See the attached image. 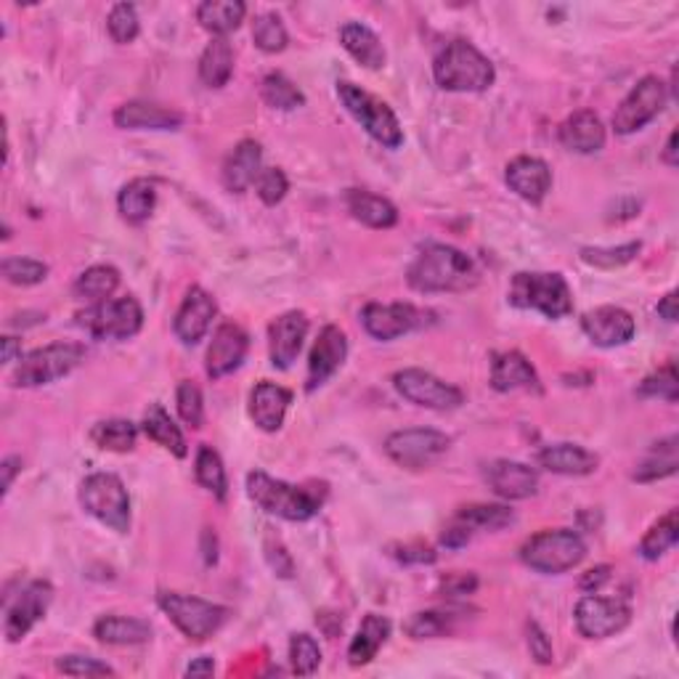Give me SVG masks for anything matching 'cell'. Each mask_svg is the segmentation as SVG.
<instances>
[{"instance_id":"cell-1","label":"cell","mask_w":679,"mask_h":679,"mask_svg":"<svg viewBox=\"0 0 679 679\" xmlns=\"http://www.w3.org/2000/svg\"><path fill=\"white\" fill-rule=\"evenodd\" d=\"M414 292H464L478 284V268L470 255L451 244H425L407 271Z\"/></svg>"},{"instance_id":"cell-2","label":"cell","mask_w":679,"mask_h":679,"mask_svg":"<svg viewBox=\"0 0 679 679\" xmlns=\"http://www.w3.org/2000/svg\"><path fill=\"white\" fill-rule=\"evenodd\" d=\"M247 494L268 516L303 523L322 510L324 499H327V486L324 483L322 486H292L287 481L271 478L263 470H255L247 475Z\"/></svg>"},{"instance_id":"cell-3","label":"cell","mask_w":679,"mask_h":679,"mask_svg":"<svg viewBox=\"0 0 679 679\" xmlns=\"http://www.w3.org/2000/svg\"><path fill=\"white\" fill-rule=\"evenodd\" d=\"M433 77L438 88L454 94H483L497 81L492 59L483 57L478 48L468 40H451L438 51L433 61Z\"/></svg>"},{"instance_id":"cell-4","label":"cell","mask_w":679,"mask_h":679,"mask_svg":"<svg viewBox=\"0 0 679 679\" xmlns=\"http://www.w3.org/2000/svg\"><path fill=\"white\" fill-rule=\"evenodd\" d=\"M510 303L520 311H539L547 319H562L573 311V295L560 274L520 271L510 281Z\"/></svg>"},{"instance_id":"cell-5","label":"cell","mask_w":679,"mask_h":679,"mask_svg":"<svg viewBox=\"0 0 679 679\" xmlns=\"http://www.w3.org/2000/svg\"><path fill=\"white\" fill-rule=\"evenodd\" d=\"M586 558V544L577 531L571 529H549L531 536L520 547V560L536 573L558 577V573L571 571Z\"/></svg>"},{"instance_id":"cell-6","label":"cell","mask_w":679,"mask_h":679,"mask_svg":"<svg viewBox=\"0 0 679 679\" xmlns=\"http://www.w3.org/2000/svg\"><path fill=\"white\" fill-rule=\"evenodd\" d=\"M338 96L342 107L348 109V114H351L372 138L380 141L388 149H399L403 144V128L388 104L377 99V96H372L369 90L359 88L356 83L348 81L338 83Z\"/></svg>"},{"instance_id":"cell-7","label":"cell","mask_w":679,"mask_h":679,"mask_svg":"<svg viewBox=\"0 0 679 679\" xmlns=\"http://www.w3.org/2000/svg\"><path fill=\"white\" fill-rule=\"evenodd\" d=\"M81 505L88 516L112 529L114 534H128L131 529V497L114 473H94L81 483Z\"/></svg>"},{"instance_id":"cell-8","label":"cell","mask_w":679,"mask_h":679,"mask_svg":"<svg viewBox=\"0 0 679 679\" xmlns=\"http://www.w3.org/2000/svg\"><path fill=\"white\" fill-rule=\"evenodd\" d=\"M85 345L83 342H51V345L38 348V351L27 353L20 361L14 372L16 388H40V385H51L70 375L72 369L83 364Z\"/></svg>"},{"instance_id":"cell-9","label":"cell","mask_w":679,"mask_h":679,"mask_svg":"<svg viewBox=\"0 0 679 679\" xmlns=\"http://www.w3.org/2000/svg\"><path fill=\"white\" fill-rule=\"evenodd\" d=\"M77 324L96 340H131L144 327V308L133 295L104 300L77 314Z\"/></svg>"},{"instance_id":"cell-10","label":"cell","mask_w":679,"mask_h":679,"mask_svg":"<svg viewBox=\"0 0 679 679\" xmlns=\"http://www.w3.org/2000/svg\"><path fill=\"white\" fill-rule=\"evenodd\" d=\"M157 603H160L165 616H168V619L194 642L213 638V634L223 627L226 619H229V610H226L223 605L210 603V599L202 597L179 595V592H162V595L157 597Z\"/></svg>"},{"instance_id":"cell-11","label":"cell","mask_w":679,"mask_h":679,"mask_svg":"<svg viewBox=\"0 0 679 679\" xmlns=\"http://www.w3.org/2000/svg\"><path fill=\"white\" fill-rule=\"evenodd\" d=\"M451 438L433 427H409L385 438V451L396 464L407 470L433 468L449 451Z\"/></svg>"},{"instance_id":"cell-12","label":"cell","mask_w":679,"mask_h":679,"mask_svg":"<svg viewBox=\"0 0 679 679\" xmlns=\"http://www.w3.org/2000/svg\"><path fill=\"white\" fill-rule=\"evenodd\" d=\"M666 107V83L656 75H647L629 90L614 112V131L619 136H632L651 120H656Z\"/></svg>"},{"instance_id":"cell-13","label":"cell","mask_w":679,"mask_h":679,"mask_svg":"<svg viewBox=\"0 0 679 679\" xmlns=\"http://www.w3.org/2000/svg\"><path fill=\"white\" fill-rule=\"evenodd\" d=\"M393 388L407 399L409 403L422 409H436V412H446V409H457L464 403V393L454 385L444 383L440 377L431 375L425 369H401L393 375Z\"/></svg>"},{"instance_id":"cell-14","label":"cell","mask_w":679,"mask_h":679,"mask_svg":"<svg viewBox=\"0 0 679 679\" xmlns=\"http://www.w3.org/2000/svg\"><path fill=\"white\" fill-rule=\"evenodd\" d=\"M573 619H577V629L584 638L605 640L629 627L632 608L623 599L586 595L579 599L577 610H573Z\"/></svg>"},{"instance_id":"cell-15","label":"cell","mask_w":679,"mask_h":679,"mask_svg":"<svg viewBox=\"0 0 679 679\" xmlns=\"http://www.w3.org/2000/svg\"><path fill=\"white\" fill-rule=\"evenodd\" d=\"M53 603V586L48 581L35 579L16 595L5 603V621L3 634L9 642H20L29 634V629L48 614Z\"/></svg>"},{"instance_id":"cell-16","label":"cell","mask_w":679,"mask_h":679,"mask_svg":"<svg viewBox=\"0 0 679 679\" xmlns=\"http://www.w3.org/2000/svg\"><path fill=\"white\" fill-rule=\"evenodd\" d=\"M422 314L412 303H366L361 324L375 340L390 342L420 327Z\"/></svg>"},{"instance_id":"cell-17","label":"cell","mask_w":679,"mask_h":679,"mask_svg":"<svg viewBox=\"0 0 679 679\" xmlns=\"http://www.w3.org/2000/svg\"><path fill=\"white\" fill-rule=\"evenodd\" d=\"M581 329L597 348H619L634 338L638 324H634L632 314L619 305H599V308L586 311L581 316Z\"/></svg>"},{"instance_id":"cell-18","label":"cell","mask_w":679,"mask_h":679,"mask_svg":"<svg viewBox=\"0 0 679 679\" xmlns=\"http://www.w3.org/2000/svg\"><path fill=\"white\" fill-rule=\"evenodd\" d=\"M308 316L303 311H287L279 319L271 322L268 327V353H271V364L277 369H290L295 364L303 342L308 338Z\"/></svg>"},{"instance_id":"cell-19","label":"cell","mask_w":679,"mask_h":679,"mask_svg":"<svg viewBox=\"0 0 679 679\" xmlns=\"http://www.w3.org/2000/svg\"><path fill=\"white\" fill-rule=\"evenodd\" d=\"M218 314V305L216 298L210 295L207 290L202 287H192L183 298L181 308L175 311V319H173V332L183 345H197V342L210 332V324L216 319Z\"/></svg>"},{"instance_id":"cell-20","label":"cell","mask_w":679,"mask_h":679,"mask_svg":"<svg viewBox=\"0 0 679 679\" xmlns=\"http://www.w3.org/2000/svg\"><path fill=\"white\" fill-rule=\"evenodd\" d=\"M348 338L340 327L329 324L319 332V340L314 342V351L308 356V377H305V390L314 393L319 390L335 372L345 364Z\"/></svg>"},{"instance_id":"cell-21","label":"cell","mask_w":679,"mask_h":679,"mask_svg":"<svg viewBox=\"0 0 679 679\" xmlns=\"http://www.w3.org/2000/svg\"><path fill=\"white\" fill-rule=\"evenodd\" d=\"M247 348L250 338L240 324H220L216 335H213L210 348H207V375L213 380L229 377L231 372H237L242 366L244 356H247Z\"/></svg>"},{"instance_id":"cell-22","label":"cell","mask_w":679,"mask_h":679,"mask_svg":"<svg viewBox=\"0 0 679 679\" xmlns=\"http://www.w3.org/2000/svg\"><path fill=\"white\" fill-rule=\"evenodd\" d=\"M486 481L497 497L510 501L534 497L536 488H539V473L529 468V464L512 460H497L488 464Z\"/></svg>"},{"instance_id":"cell-23","label":"cell","mask_w":679,"mask_h":679,"mask_svg":"<svg viewBox=\"0 0 679 679\" xmlns=\"http://www.w3.org/2000/svg\"><path fill=\"white\" fill-rule=\"evenodd\" d=\"M505 181L520 199L539 205L553 189V170L539 157H516L505 170Z\"/></svg>"},{"instance_id":"cell-24","label":"cell","mask_w":679,"mask_h":679,"mask_svg":"<svg viewBox=\"0 0 679 679\" xmlns=\"http://www.w3.org/2000/svg\"><path fill=\"white\" fill-rule=\"evenodd\" d=\"M492 388L497 393H512V390H534L542 393L539 375L531 361L520 351H501L492 356Z\"/></svg>"},{"instance_id":"cell-25","label":"cell","mask_w":679,"mask_h":679,"mask_svg":"<svg viewBox=\"0 0 679 679\" xmlns=\"http://www.w3.org/2000/svg\"><path fill=\"white\" fill-rule=\"evenodd\" d=\"M292 403V393L277 383L263 380L250 393V417L263 433H277L284 425L287 409Z\"/></svg>"},{"instance_id":"cell-26","label":"cell","mask_w":679,"mask_h":679,"mask_svg":"<svg viewBox=\"0 0 679 679\" xmlns=\"http://www.w3.org/2000/svg\"><path fill=\"white\" fill-rule=\"evenodd\" d=\"M114 125L122 131H175L183 125V118L160 104L128 101L114 112Z\"/></svg>"},{"instance_id":"cell-27","label":"cell","mask_w":679,"mask_h":679,"mask_svg":"<svg viewBox=\"0 0 679 679\" xmlns=\"http://www.w3.org/2000/svg\"><path fill=\"white\" fill-rule=\"evenodd\" d=\"M263 170V149L258 141L247 138L242 141V144L234 146V151H231L229 157H226L223 162V186L229 189V192L234 194H242L247 192L250 186H253L255 181H258Z\"/></svg>"},{"instance_id":"cell-28","label":"cell","mask_w":679,"mask_h":679,"mask_svg":"<svg viewBox=\"0 0 679 679\" xmlns=\"http://www.w3.org/2000/svg\"><path fill=\"white\" fill-rule=\"evenodd\" d=\"M560 144L579 155H595L605 146V125L592 109H579L560 125Z\"/></svg>"},{"instance_id":"cell-29","label":"cell","mask_w":679,"mask_h":679,"mask_svg":"<svg viewBox=\"0 0 679 679\" xmlns=\"http://www.w3.org/2000/svg\"><path fill=\"white\" fill-rule=\"evenodd\" d=\"M348 213L359 220V223L369 226V229H393L399 223V210L390 199L380 197V194L364 192V189H351L345 194Z\"/></svg>"},{"instance_id":"cell-30","label":"cell","mask_w":679,"mask_h":679,"mask_svg":"<svg viewBox=\"0 0 679 679\" xmlns=\"http://www.w3.org/2000/svg\"><path fill=\"white\" fill-rule=\"evenodd\" d=\"M539 464L558 475H590L597 470L599 457L579 444H555L539 451Z\"/></svg>"},{"instance_id":"cell-31","label":"cell","mask_w":679,"mask_h":679,"mask_svg":"<svg viewBox=\"0 0 679 679\" xmlns=\"http://www.w3.org/2000/svg\"><path fill=\"white\" fill-rule=\"evenodd\" d=\"M340 43L364 70H383L385 66V48L383 40L377 38L375 29H369L361 22H345L340 27Z\"/></svg>"},{"instance_id":"cell-32","label":"cell","mask_w":679,"mask_h":679,"mask_svg":"<svg viewBox=\"0 0 679 679\" xmlns=\"http://www.w3.org/2000/svg\"><path fill=\"white\" fill-rule=\"evenodd\" d=\"M151 623L133 616H101L94 623V638L104 645H144L151 640Z\"/></svg>"},{"instance_id":"cell-33","label":"cell","mask_w":679,"mask_h":679,"mask_svg":"<svg viewBox=\"0 0 679 679\" xmlns=\"http://www.w3.org/2000/svg\"><path fill=\"white\" fill-rule=\"evenodd\" d=\"M157 205V186L149 179H133L120 189L118 210L128 223L141 226L151 218Z\"/></svg>"},{"instance_id":"cell-34","label":"cell","mask_w":679,"mask_h":679,"mask_svg":"<svg viewBox=\"0 0 679 679\" xmlns=\"http://www.w3.org/2000/svg\"><path fill=\"white\" fill-rule=\"evenodd\" d=\"M390 638V621L385 616L369 614L364 621H361L356 638L351 640V647H348V660L351 666H366L372 658L380 653V647Z\"/></svg>"},{"instance_id":"cell-35","label":"cell","mask_w":679,"mask_h":679,"mask_svg":"<svg viewBox=\"0 0 679 679\" xmlns=\"http://www.w3.org/2000/svg\"><path fill=\"white\" fill-rule=\"evenodd\" d=\"M141 427H144V433L155 440V444H160L162 449H168L170 454L179 457V460H183V457L189 454V446H186V438H183L181 427L170 420V414L165 412L160 403H149V409L144 412V422H141Z\"/></svg>"},{"instance_id":"cell-36","label":"cell","mask_w":679,"mask_h":679,"mask_svg":"<svg viewBox=\"0 0 679 679\" xmlns=\"http://www.w3.org/2000/svg\"><path fill=\"white\" fill-rule=\"evenodd\" d=\"M244 14H247V5L240 0H205L197 9L199 24L216 38H226L229 33L240 29Z\"/></svg>"},{"instance_id":"cell-37","label":"cell","mask_w":679,"mask_h":679,"mask_svg":"<svg viewBox=\"0 0 679 679\" xmlns=\"http://www.w3.org/2000/svg\"><path fill=\"white\" fill-rule=\"evenodd\" d=\"M231 75H234V51L226 38H213L199 57V81L207 88H223Z\"/></svg>"},{"instance_id":"cell-38","label":"cell","mask_w":679,"mask_h":679,"mask_svg":"<svg viewBox=\"0 0 679 679\" xmlns=\"http://www.w3.org/2000/svg\"><path fill=\"white\" fill-rule=\"evenodd\" d=\"M677 436H669L658 444H653V449L647 451V457L638 464L634 470V481L640 483H653L660 478H669V475L677 473L679 468V454H677Z\"/></svg>"},{"instance_id":"cell-39","label":"cell","mask_w":679,"mask_h":679,"mask_svg":"<svg viewBox=\"0 0 679 679\" xmlns=\"http://www.w3.org/2000/svg\"><path fill=\"white\" fill-rule=\"evenodd\" d=\"M120 287V271L114 266H90L77 277L75 295L90 303H104Z\"/></svg>"},{"instance_id":"cell-40","label":"cell","mask_w":679,"mask_h":679,"mask_svg":"<svg viewBox=\"0 0 679 679\" xmlns=\"http://www.w3.org/2000/svg\"><path fill=\"white\" fill-rule=\"evenodd\" d=\"M90 440L104 451H118V454H125V451L136 449L138 440V427L133 425L131 420H107L99 422V425L90 431Z\"/></svg>"},{"instance_id":"cell-41","label":"cell","mask_w":679,"mask_h":679,"mask_svg":"<svg viewBox=\"0 0 679 679\" xmlns=\"http://www.w3.org/2000/svg\"><path fill=\"white\" fill-rule=\"evenodd\" d=\"M677 539H679V516H677V510H671V512H666L658 523H653L651 531L642 536L640 555L645 560L664 558V555L675 547Z\"/></svg>"},{"instance_id":"cell-42","label":"cell","mask_w":679,"mask_h":679,"mask_svg":"<svg viewBox=\"0 0 679 679\" xmlns=\"http://www.w3.org/2000/svg\"><path fill=\"white\" fill-rule=\"evenodd\" d=\"M454 520H460L464 529L475 531H499L516 520V512L505 505H468L457 512Z\"/></svg>"},{"instance_id":"cell-43","label":"cell","mask_w":679,"mask_h":679,"mask_svg":"<svg viewBox=\"0 0 679 679\" xmlns=\"http://www.w3.org/2000/svg\"><path fill=\"white\" fill-rule=\"evenodd\" d=\"M194 475H197L199 486L207 488L213 497L226 499V492H229V478H226V468L213 446H207V444L199 446L197 462H194Z\"/></svg>"},{"instance_id":"cell-44","label":"cell","mask_w":679,"mask_h":679,"mask_svg":"<svg viewBox=\"0 0 679 679\" xmlns=\"http://www.w3.org/2000/svg\"><path fill=\"white\" fill-rule=\"evenodd\" d=\"M260 94H263V101H266L268 107L281 109V112H292V109L303 107L305 104L303 90H300L298 85L290 81V77L281 75V72H271V75L263 77Z\"/></svg>"},{"instance_id":"cell-45","label":"cell","mask_w":679,"mask_h":679,"mask_svg":"<svg viewBox=\"0 0 679 679\" xmlns=\"http://www.w3.org/2000/svg\"><path fill=\"white\" fill-rule=\"evenodd\" d=\"M640 399H658L666 403H677L679 399V377L675 361H669L666 366H660L658 372L647 375L645 380L638 385Z\"/></svg>"},{"instance_id":"cell-46","label":"cell","mask_w":679,"mask_h":679,"mask_svg":"<svg viewBox=\"0 0 679 679\" xmlns=\"http://www.w3.org/2000/svg\"><path fill=\"white\" fill-rule=\"evenodd\" d=\"M642 244L640 242H629V244H619V247H584L581 250V260L586 266H595V268H605V271H614V268L627 266L640 255Z\"/></svg>"},{"instance_id":"cell-47","label":"cell","mask_w":679,"mask_h":679,"mask_svg":"<svg viewBox=\"0 0 679 679\" xmlns=\"http://www.w3.org/2000/svg\"><path fill=\"white\" fill-rule=\"evenodd\" d=\"M253 40L263 53H279L287 48L290 35H287V27L279 14H260L253 22Z\"/></svg>"},{"instance_id":"cell-48","label":"cell","mask_w":679,"mask_h":679,"mask_svg":"<svg viewBox=\"0 0 679 679\" xmlns=\"http://www.w3.org/2000/svg\"><path fill=\"white\" fill-rule=\"evenodd\" d=\"M290 664L300 677H311L322 666V647L311 634H292Z\"/></svg>"},{"instance_id":"cell-49","label":"cell","mask_w":679,"mask_h":679,"mask_svg":"<svg viewBox=\"0 0 679 679\" xmlns=\"http://www.w3.org/2000/svg\"><path fill=\"white\" fill-rule=\"evenodd\" d=\"M107 29H109V38H112L114 43H120V46L136 40L138 29H141L136 5H131V3L112 5V11H109V20H107Z\"/></svg>"},{"instance_id":"cell-50","label":"cell","mask_w":679,"mask_h":679,"mask_svg":"<svg viewBox=\"0 0 679 679\" xmlns=\"http://www.w3.org/2000/svg\"><path fill=\"white\" fill-rule=\"evenodd\" d=\"M0 271H3L5 281L20 284V287L40 284V281H46L48 277L46 263L35 260V258H5L3 266H0Z\"/></svg>"},{"instance_id":"cell-51","label":"cell","mask_w":679,"mask_h":679,"mask_svg":"<svg viewBox=\"0 0 679 679\" xmlns=\"http://www.w3.org/2000/svg\"><path fill=\"white\" fill-rule=\"evenodd\" d=\"M175 407H179L181 420L186 422L192 431H199L205 422V401H202V390L192 380H183L175 390Z\"/></svg>"},{"instance_id":"cell-52","label":"cell","mask_w":679,"mask_h":679,"mask_svg":"<svg viewBox=\"0 0 679 679\" xmlns=\"http://www.w3.org/2000/svg\"><path fill=\"white\" fill-rule=\"evenodd\" d=\"M449 614H440V610H422V614H414L412 619L403 623L407 634L412 640H433L440 638L444 632H449Z\"/></svg>"},{"instance_id":"cell-53","label":"cell","mask_w":679,"mask_h":679,"mask_svg":"<svg viewBox=\"0 0 679 679\" xmlns=\"http://www.w3.org/2000/svg\"><path fill=\"white\" fill-rule=\"evenodd\" d=\"M255 192H258L263 205H268V207L279 205V202L287 197V192H290V181H287L284 170L263 168L258 181H255Z\"/></svg>"},{"instance_id":"cell-54","label":"cell","mask_w":679,"mask_h":679,"mask_svg":"<svg viewBox=\"0 0 679 679\" xmlns=\"http://www.w3.org/2000/svg\"><path fill=\"white\" fill-rule=\"evenodd\" d=\"M57 669L70 677H112L114 669L99 658L88 656H64L57 660Z\"/></svg>"},{"instance_id":"cell-55","label":"cell","mask_w":679,"mask_h":679,"mask_svg":"<svg viewBox=\"0 0 679 679\" xmlns=\"http://www.w3.org/2000/svg\"><path fill=\"white\" fill-rule=\"evenodd\" d=\"M525 634H529V638H525V640H529L531 658H534L536 664H542V666L553 664V658H555L553 642H549L547 632H544L539 623H536V621H529V627H525Z\"/></svg>"},{"instance_id":"cell-56","label":"cell","mask_w":679,"mask_h":679,"mask_svg":"<svg viewBox=\"0 0 679 679\" xmlns=\"http://www.w3.org/2000/svg\"><path fill=\"white\" fill-rule=\"evenodd\" d=\"M393 558L399 562H417V566H431L436 562V549L427 547V544H403V547H393Z\"/></svg>"},{"instance_id":"cell-57","label":"cell","mask_w":679,"mask_h":679,"mask_svg":"<svg viewBox=\"0 0 679 679\" xmlns=\"http://www.w3.org/2000/svg\"><path fill=\"white\" fill-rule=\"evenodd\" d=\"M475 586H478V579L473 573H449V577L440 581V592L449 597L470 595V592H475Z\"/></svg>"},{"instance_id":"cell-58","label":"cell","mask_w":679,"mask_h":679,"mask_svg":"<svg viewBox=\"0 0 679 679\" xmlns=\"http://www.w3.org/2000/svg\"><path fill=\"white\" fill-rule=\"evenodd\" d=\"M470 539H473V531L464 529L460 520H451V523L444 529V534H440V544L449 549H460Z\"/></svg>"},{"instance_id":"cell-59","label":"cell","mask_w":679,"mask_h":679,"mask_svg":"<svg viewBox=\"0 0 679 679\" xmlns=\"http://www.w3.org/2000/svg\"><path fill=\"white\" fill-rule=\"evenodd\" d=\"M608 579H610V568L597 566V568H592V571H586V577L581 579V590H586V592L599 590V586H603Z\"/></svg>"},{"instance_id":"cell-60","label":"cell","mask_w":679,"mask_h":679,"mask_svg":"<svg viewBox=\"0 0 679 679\" xmlns=\"http://www.w3.org/2000/svg\"><path fill=\"white\" fill-rule=\"evenodd\" d=\"M0 470H3V494H9L11 486H14V475L22 470V460L20 457H5Z\"/></svg>"},{"instance_id":"cell-61","label":"cell","mask_w":679,"mask_h":679,"mask_svg":"<svg viewBox=\"0 0 679 679\" xmlns=\"http://www.w3.org/2000/svg\"><path fill=\"white\" fill-rule=\"evenodd\" d=\"M213 671H216V660H213L210 656H202L189 664L186 677H210Z\"/></svg>"},{"instance_id":"cell-62","label":"cell","mask_w":679,"mask_h":679,"mask_svg":"<svg viewBox=\"0 0 679 679\" xmlns=\"http://www.w3.org/2000/svg\"><path fill=\"white\" fill-rule=\"evenodd\" d=\"M658 316H660V319L671 322V324L677 322V292H669V295L660 300V303H658Z\"/></svg>"},{"instance_id":"cell-63","label":"cell","mask_w":679,"mask_h":679,"mask_svg":"<svg viewBox=\"0 0 679 679\" xmlns=\"http://www.w3.org/2000/svg\"><path fill=\"white\" fill-rule=\"evenodd\" d=\"M14 361H22V342L3 338V364H14Z\"/></svg>"},{"instance_id":"cell-64","label":"cell","mask_w":679,"mask_h":679,"mask_svg":"<svg viewBox=\"0 0 679 679\" xmlns=\"http://www.w3.org/2000/svg\"><path fill=\"white\" fill-rule=\"evenodd\" d=\"M664 162H666V165H671V168H677V165H679V157H677V131L671 133L669 141H666Z\"/></svg>"}]
</instances>
